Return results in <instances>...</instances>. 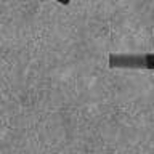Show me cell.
I'll return each instance as SVG.
<instances>
[{
	"instance_id": "obj_2",
	"label": "cell",
	"mask_w": 154,
	"mask_h": 154,
	"mask_svg": "<svg viewBox=\"0 0 154 154\" xmlns=\"http://www.w3.org/2000/svg\"><path fill=\"white\" fill-rule=\"evenodd\" d=\"M61 5H69V0H60Z\"/></svg>"
},
{
	"instance_id": "obj_1",
	"label": "cell",
	"mask_w": 154,
	"mask_h": 154,
	"mask_svg": "<svg viewBox=\"0 0 154 154\" xmlns=\"http://www.w3.org/2000/svg\"><path fill=\"white\" fill-rule=\"evenodd\" d=\"M108 66L111 69H144L154 71V55H133V53H111L108 56Z\"/></svg>"
}]
</instances>
